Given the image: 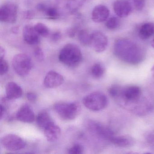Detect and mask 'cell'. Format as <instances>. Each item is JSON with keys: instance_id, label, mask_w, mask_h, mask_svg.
Returning a JSON list of instances; mask_svg holds the SVG:
<instances>
[{"instance_id": "6da1fadb", "label": "cell", "mask_w": 154, "mask_h": 154, "mask_svg": "<svg viewBox=\"0 0 154 154\" xmlns=\"http://www.w3.org/2000/svg\"><path fill=\"white\" fill-rule=\"evenodd\" d=\"M109 93L121 106L135 114L143 115L151 110V104L142 98V91L139 86L113 85L109 89Z\"/></svg>"}, {"instance_id": "7a4b0ae2", "label": "cell", "mask_w": 154, "mask_h": 154, "mask_svg": "<svg viewBox=\"0 0 154 154\" xmlns=\"http://www.w3.org/2000/svg\"><path fill=\"white\" fill-rule=\"evenodd\" d=\"M113 51L119 59L131 64L139 63L145 56L142 48L135 42L128 39L117 40L114 44Z\"/></svg>"}, {"instance_id": "3957f363", "label": "cell", "mask_w": 154, "mask_h": 154, "mask_svg": "<svg viewBox=\"0 0 154 154\" xmlns=\"http://www.w3.org/2000/svg\"><path fill=\"white\" fill-rule=\"evenodd\" d=\"M59 61L71 68L77 67L82 61L80 48L73 44H67L63 48L58 56Z\"/></svg>"}, {"instance_id": "277c9868", "label": "cell", "mask_w": 154, "mask_h": 154, "mask_svg": "<svg viewBox=\"0 0 154 154\" xmlns=\"http://www.w3.org/2000/svg\"><path fill=\"white\" fill-rule=\"evenodd\" d=\"M54 109L60 118L65 120H72L81 113L82 106L77 102L56 103Z\"/></svg>"}, {"instance_id": "5b68a950", "label": "cell", "mask_w": 154, "mask_h": 154, "mask_svg": "<svg viewBox=\"0 0 154 154\" xmlns=\"http://www.w3.org/2000/svg\"><path fill=\"white\" fill-rule=\"evenodd\" d=\"M83 103L86 108L93 111H99L106 108L108 100L104 94L100 92L92 93L83 99Z\"/></svg>"}, {"instance_id": "8992f818", "label": "cell", "mask_w": 154, "mask_h": 154, "mask_svg": "<svg viewBox=\"0 0 154 154\" xmlns=\"http://www.w3.org/2000/svg\"><path fill=\"white\" fill-rule=\"evenodd\" d=\"M12 63L15 72L23 77L27 75L33 67L31 57L26 54H19L15 55Z\"/></svg>"}, {"instance_id": "52a82bcc", "label": "cell", "mask_w": 154, "mask_h": 154, "mask_svg": "<svg viewBox=\"0 0 154 154\" xmlns=\"http://www.w3.org/2000/svg\"><path fill=\"white\" fill-rule=\"evenodd\" d=\"M17 16V6L14 2H8L2 5L0 8V20L1 22L15 23Z\"/></svg>"}, {"instance_id": "ba28073f", "label": "cell", "mask_w": 154, "mask_h": 154, "mask_svg": "<svg viewBox=\"0 0 154 154\" xmlns=\"http://www.w3.org/2000/svg\"><path fill=\"white\" fill-rule=\"evenodd\" d=\"M1 143L4 148L10 151H18L23 149L26 146L24 139L13 134L5 135L2 139Z\"/></svg>"}, {"instance_id": "9c48e42d", "label": "cell", "mask_w": 154, "mask_h": 154, "mask_svg": "<svg viewBox=\"0 0 154 154\" xmlns=\"http://www.w3.org/2000/svg\"><path fill=\"white\" fill-rule=\"evenodd\" d=\"M107 36L100 31H94L91 34L90 45L98 53H102L106 49L108 45Z\"/></svg>"}, {"instance_id": "30bf717a", "label": "cell", "mask_w": 154, "mask_h": 154, "mask_svg": "<svg viewBox=\"0 0 154 154\" xmlns=\"http://www.w3.org/2000/svg\"><path fill=\"white\" fill-rule=\"evenodd\" d=\"M88 128L91 132L105 140H109L114 135L111 130L96 122H89Z\"/></svg>"}, {"instance_id": "8fae6325", "label": "cell", "mask_w": 154, "mask_h": 154, "mask_svg": "<svg viewBox=\"0 0 154 154\" xmlns=\"http://www.w3.org/2000/svg\"><path fill=\"white\" fill-rule=\"evenodd\" d=\"M114 12L120 18H125L130 14L131 4L128 0H116L113 4Z\"/></svg>"}, {"instance_id": "7c38bea8", "label": "cell", "mask_w": 154, "mask_h": 154, "mask_svg": "<svg viewBox=\"0 0 154 154\" xmlns=\"http://www.w3.org/2000/svg\"><path fill=\"white\" fill-rule=\"evenodd\" d=\"M63 82V75L55 71H50L46 75L44 83L47 88H54L60 86Z\"/></svg>"}, {"instance_id": "4fadbf2b", "label": "cell", "mask_w": 154, "mask_h": 154, "mask_svg": "<svg viewBox=\"0 0 154 154\" xmlns=\"http://www.w3.org/2000/svg\"><path fill=\"white\" fill-rule=\"evenodd\" d=\"M23 37L25 42L29 45H36L39 42V35L34 28V26L26 25L23 28Z\"/></svg>"}, {"instance_id": "5bb4252c", "label": "cell", "mask_w": 154, "mask_h": 154, "mask_svg": "<svg viewBox=\"0 0 154 154\" xmlns=\"http://www.w3.org/2000/svg\"><path fill=\"white\" fill-rule=\"evenodd\" d=\"M109 14V10L107 7L104 5H98L93 10L91 19L95 23H102L108 20Z\"/></svg>"}, {"instance_id": "9a60e30c", "label": "cell", "mask_w": 154, "mask_h": 154, "mask_svg": "<svg viewBox=\"0 0 154 154\" xmlns=\"http://www.w3.org/2000/svg\"><path fill=\"white\" fill-rule=\"evenodd\" d=\"M16 117L20 121L26 123H32L35 119L34 111L28 104H24L20 107L17 112Z\"/></svg>"}, {"instance_id": "2e32d148", "label": "cell", "mask_w": 154, "mask_h": 154, "mask_svg": "<svg viewBox=\"0 0 154 154\" xmlns=\"http://www.w3.org/2000/svg\"><path fill=\"white\" fill-rule=\"evenodd\" d=\"M6 98L9 100L19 99L23 95L22 88L14 82L8 83L6 86Z\"/></svg>"}, {"instance_id": "e0dca14e", "label": "cell", "mask_w": 154, "mask_h": 154, "mask_svg": "<svg viewBox=\"0 0 154 154\" xmlns=\"http://www.w3.org/2000/svg\"><path fill=\"white\" fill-rule=\"evenodd\" d=\"M44 134L48 141L54 142L60 137L61 134V129L54 122L44 129Z\"/></svg>"}, {"instance_id": "ac0fdd59", "label": "cell", "mask_w": 154, "mask_h": 154, "mask_svg": "<svg viewBox=\"0 0 154 154\" xmlns=\"http://www.w3.org/2000/svg\"><path fill=\"white\" fill-rule=\"evenodd\" d=\"M109 141L113 145L120 147H128L135 144V140L130 136L113 135Z\"/></svg>"}, {"instance_id": "d6986e66", "label": "cell", "mask_w": 154, "mask_h": 154, "mask_svg": "<svg viewBox=\"0 0 154 154\" xmlns=\"http://www.w3.org/2000/svg\"><path fill=\"white\" fill-rule=\"evenodd\" d=\"M57 3L71 13H74L85 0H56Z\"/></svg>"}, {"instance_id": "ffe728a7", "label": "cell", "mask_w": 154, "mask_h": 154, "mask_svg": "<svg viewBox=\"0 0 154 154\" xmlns=\"http://www.w3.org/2000/svg\"><path fill=\"white\" fill-rule=\"evenodd\" d=\"M36 122L40 128L44 130L54 122L48 112L43 111L39 112L37 116Z\"/></svg>"}, {"instance_id": "44dd1931", "label": "cell", "mask_w": 154, "mask_h": 154, "mask_svg": "<svg viewBox=\"0 0 154 154\" xmlns=\"http://www.w3.org/2000/svg\"><path fill=\"white\" fill-rule=\"evenodd\" d=\"M154 35V24L145 23L141 26L139 31V36L143 40H146Z\"/></svg>"}, {"instance_id": "7402d4cb", "label": "cell", "mask_w": 154, "mask_h": 154, "mask_svg": "<svg viewBox=\"0 0 154 154\" xmlns=\"http://www.w3.org/2000/svg\"><path fill=\"white\" fill-rule=\"evenodd\" d=\"M91 34L86 29H82L78 32L77 37L79 42L84 46L90 45Z\"/></svg>"}, {"instance_id": "603a6c76", "label": "cell", "mask_w": 154, "mask_h": 154, "mask_svg": "<svg viewBox=\"0 0 154 154\" xmlns=\"http://www.w3.org/2000/svg\"><path fill=\"white\" fill-rule=\"evenodd\" d=\"M105 69L104 66L100 63H96L92 67L91 73L93 77L96 79L102 78L105 73Z\"/></svg>"}, {"instance_id": "cb8c5ba5", "label": "cell", "mask_w": 154, "mask_h": 154, "mask_svg": "<svg viewBox=\"0 0 154 154\" xmlns=\"http://www.w3.org/2000/svg\"><path fill=\"white\" fill-rule=\"evenodd\" d=\"M34 28L39 36L47 37L49 36L50 31L49 29L45 24L41 22L36 23L34 26Z\"/></svg>"}, {"instance_id": "d4e9b609", "label": "cell", "mask_w": 154, "mask_h": 154, "mask_svg": "<svg viewBox=\"0 0 154 154\" xmlns=\"http://www.w3.org/2000/svg\"><path fill=\"white\" fill-rule=\"evenodd\" d=\"M43 12H44L46 16L51 19H56L59 17L60 13L58 9L54 7L46 6Z\"/></svg>"}, {"instance_id": "484cf974", "label": "cell", "mask_w": 154, "mask_h": 154, "mask_svg": "<svg viewBox=\"0 0 154 154\" xmlns=\"http://www.w3.org/2000/svg\"><path fill=\"white\" fill-rule=\"evenodd\" d=\"M120 26V20L116 17H112L107 20L106 26L110 30H114L118 28Z\"/></svg>"}, {"instance_id": "4316f807", "label": "cell", "mask_w": 154, "mask_h": 154, "mask_svg": "<svg viewBox=\"0 0 154 154\" xmlns=\"http://www.w3.org/2000/svg\"><path fill=\"white\" fill-rule=\"evenodd\" d=\"M83 152V147L80 144H75L68 150V153L71 154H82Z\"/></svg>"}, {"instance_id": "83f0119b", "label": "cell", "mask_w": 154, "mask_h": 154, "mask_svg": "<svg viewBox=\"0 0 154 154\" xmlns=\"http://www.w3.org/2000/svg\"><path fill=\"white\" fill-rule=\"evenodd\" d=\"M9 70L8 62L4 58L0 59V74L1 75L6 74Z\"/></svg>"}, {"instance_id": "f1b7e54d", "label": "cell", "mask_w": 154, "mask_h": 154, "mask_svg": "<svg viewBox=\"0 0 154 154\" xmlns=\"http://www.w3.org/2000/svg\"><path fill=\"white\" fill-rule=\"evenodd\" d=\"M34 55L38 61L42 62L45 59V54L41 48L37 47L34 50Z\"/></svg>"}, {"instance_id": "f546056e", "label": "cell", "mask_w": 154, "mask_h": 154, "mask_svg": "<svg viewBox=\"0 0 154 154\" xmlns=\"http://www.w3.org/2000/svg\"><path fill=\"white\" fill-rule=\"evenodd\" d=\"M134 8L137 11H141L145 7V0H132Z\"/></svg>"}, {"instance_id": "4dcf8cb0", "label": "cell", "mask_w": 154, "mask_h": 154, "mask_svg": "<svg viewBox=\"0 0 154 154\" xmlns=\"http://www.w3.org/2000/svg\"><path fill=\"white\" fill-rule=\"evenodd\" d=\"M62 38L61 32L59 31H55L50 36V39L54 42H57Z\"/></svg>"}, {"instance_id": "1f68e13d", "label": "cell", "mask_w": 154, "mask_h": 154, "mask_svg": "<svg viewBox=\"0 0 154 154\" xmlns=\"http://www.w3.org/2000/svg\"><path fill=\"white\" fill-rule=\"evenodd\" d=\"M78 28L77 26L70 28L66 30V34L70 38H73L75 36L76 33L78 32Z\"/></svg>"}, {"instance_id": "d6a6232c", "label": "cell", "mask_w": 154, "mask_h": 154, "mask_svg": "<svg viewBox=\"0 0 154 154\" xmlns=\"http://www.w3.org/2000/svg\"><path fill=\"white\" fill-rule=\"evenodd\" d=\"M35 14L34 11H32L28 10L25 11L23 14L24 18L28 20L32 19L35 17Z\"/></svg>"}, {"instance_id": "836d02e7", "label": "cell", "mask_w": 154, "mask_h": 154, "mask_svg": "<svg viewBox=\"0 0 154 154\" xmlns=\"http://www.w3.org/2000/svg\"><path fill=\"white\" fill-rule=\"evenodd\" d=\"M26 97L29 101L32 102L35 101L36 100L37 98L36 94L33 92L28 93L26 94Z\"/></svg>"}, {"instance_id": "e575fe53", "label": "cell", "mask_w": 154, "mask_h": 154, "mask_svg": "<svg viewBox=\"0 0 154 154\" xmlns=\"http://www.w3.org/2000/svg\"><path fill=\"white\" fill-rule=\"evenodd\" d=\"M5 54H6V51L4 48H3L2 46L0 47V59L4 58Z\"/></svg>"}, {"instance_id": "d590c367", "label": "cell", "mask_w": 154, "mask_h": 154, "mask_svg": "<svg viewBox=\"0 0 154 154\" xmlns=\"http://www.w3.org/2000/svg\"><path fill=\"white\" fill-rule=\"evenodd\" d=\"M11 32L14 34H18L19 32V28L17 26H14L11 28Z\"/></svg>"}, {"instance_id": "8d00e7d4", "label": "cell", "mask_w": 154, "mask_h": 154, "mask_svg": "<svg viewBox=\"0 0 154 154\" xmlns=\"http://www.w3.org/2000/svg\"><path fill=\"white\" fill-rule=\"evenodd\" d=\"M151 73L152 74V75L153 77H154V65L152 66V68H151Z\"/></svg>"}, {"instance_id": "74e56055", "label": "cell", "mask_w": 154, "mask_h": 154, "mask_svg": "<svg viewBox=\"0 0 154 154\" xmlns=\"http://www.w3.org/2000/svg\"><path fill=\"white\" fill-rule=\"evenodd\" d=\"M151 45L152 47L154 48V38H153V39H152V41H151Z\"/></svg>"}]
</instances>
